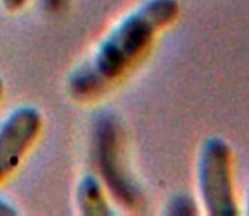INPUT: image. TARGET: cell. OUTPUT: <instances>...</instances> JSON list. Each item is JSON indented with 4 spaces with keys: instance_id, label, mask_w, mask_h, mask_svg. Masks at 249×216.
Listing matches in <instances>:
<instances>
[{
    "instance_id": "obj_7",
    "label": "cell",
    "mask_w": 249,
    "mask_h": 216,
    "mask_svg": "<svg viewBox=\"0 0 249 216\" xmlns=\"http://www.w3.org/2000/svg\"><path fill=\"white\" fill-rule=\"evenodd\" d=\"M70 0H41V5L51 15H56V14H61L63 10L68 7Z\"/></svg>"
},
{
    "instance_id": "obj_6",
    "label": "cell",
    "mask_w": 249,
    "mask_h": 216,
    "mask_svg": "<svg viewBox=\"0 0 249 216\" xmlns=\"http://www.w3.org/2000/svg\"><path fill=\"white\" fill-rule=\"evenodd\" d=\"M163 213L168 216H195L200 213V210L197 201L188 193H175L166 201Z\"/></svg>"
},
{
    "instance_id": "obj_3",
    "label": "cell",
    "mask_w": 249,
    "mask_h": 216,
    "mask_svg": "<svg viewBox=\"0 0 249 216\" xmlns=\"http://www.w3.org/2000/svg\"><path fill=\"white\" fill-rule=\"evenodd\" d=\"M197 186L205 215L237 216L241 213L234 187L232 147L220 135H209L200 145Z\"/></svg>"
},
{
    "instance_id": "obj_10",
    "label": "cell",
    "mask_w": 249,
    "mask_h": 216,
    "mask_svg": "<svg viewBox=\"0 0 249 216\" xmlns=\"http://www.w3.org/2000/svg\"><path fill=\"white\" fill-rule=\"evenodd\" d=\"M3 93H5V83H3V78L0 76V102L3 98Z\"/></svg>"
},
{
    "instance_id": "obj_4",
    "label": "cell",
    "mask_w": 249,
    "mask_h": 216,
    "mask_svg": "<svg viewBox=\"0 0 249 216\" xmlns=\"http://www.w3.org/2000/svg\"><path fill=\"white\" fill-rule=\"evenodd\" d=\"M44 127V117L37 107L14 108L0 123V184L14 176L29 154Z\"/></svg>"
},
{
    "instance_id": "obj_2",
    "label": "cell",
    "mask_w": 249,
    "mask_h": 216,
    "mask_svg": "<svg viewBox=\"0 0 249 216\" xmlns=\"http://www.w3.org/2000/svg\"><path fill=\"white\" fill-rule=\"evenodd\" d=\"M92 161L110 200L129 213H144L148 196L129 167L121 118L110 110H100L93 117Z\"/></svg>"
},
{
    "instance_id": "obj_11",
    "label": "cell",
    "mask_w": 249,
    "mask_h": 216,
    "mask_svg": "<svg viewBox=\"0 0 249 216\" xmlns=\"http://www.w3.org/2000/svg\"><path fill=\"white\" fill-rule=\"evenodd\" d=\"M246 215H249V187H248V196H246Z\"/></svg>"
},
{
    "instance_id": "obj_1",
    "label": "cell",
    "mask_w": 249,
    "mask_h": 216,
    "mask_svg": "<svg viewBox=\"0 0 249 216\" xmlns=\"http://www.w3.org/2000/svg\"><path fill=\"white\" fill-rule=\"evenodd\" d=\"M180 10V0H142L125 14L90 58L68 75L70 98L90 103L112 92L141 64L160 34L177 22Z\"/></svg>"
},
{
    "instance_id": "obj_5",
    "label": "cell",
    "mask_w": 249,
    "mask_h": 216,
    "mask_svg": "<svg viewBox=\"0 0 249 216\" xmlns=\"http://www.w3.org/2000/svg\"><path fill=\"white\" fill-rule=\"evenodd\" d=\"M76 210L85 216H110L114 208L110 204V196L105 191L104 184L95 174H85L78 181L75 194Z\"/></svg>"
},
{
    "instance_id": "obj_8",
    "label": "cell",
    "mask_w": 249,
    "mask_h": 216,
    "mask_svg": "<svg viewBox=\"0 0 249 216\" xmlns=\"http://www.w3.org/2000/svg\"><path fill=\"white\" fill-rule=\"evenodd\" d=\"M27 2H29V0H0L2 7L7 10V12H10V14L20 12V10H22L24 7L27 5Z\"/></svg>"
},
{
    "instance_id": "obj_9",
    "label": "cell",
    "mask_w": 249,
    "mask_h": 216,
    "mask_svg": "<svg viewBox=\"0 0 249 216\" xmlns=\"http://www.w3.org/2000/svg\"><path fill=\"white\" fill-rule=\"evenodd\" d=\"M16 215H17L16 206H12L9 201L0 196V216H16Z\"/></svg>"
}]
</instances>
